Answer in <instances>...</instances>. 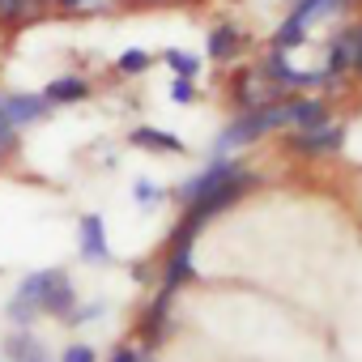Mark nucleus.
Instances as JSON below:
<instances>
[{"instance_id": "6e6552de", "label": "nucleus", "mask_w": 362, "mask_h": 362, "mask_svg": "<svg viewBox=\"0 0 362 362\" xmlns=\"http://www.w3.org/2000/svg\"><path fill=\"white\" fill-rule=\"evenodd\" d=\"M39 94L47 98V107H52V111L81 107V103H90V98H94V77H90V73H81V69H60V73H52V77L39 86Z\"/></svg>"}, {"instance_id": "f257e3e1", "label": "nucleus", "mask_w": 362, "mask_h": 362, "mask_svg": "<svg viewBox=\"0 0 362 362\" xmlns=\"http://www.w3.org/2000/svg\"><path fill=\"white\" fill-rule=\"evenodd\" d=\"M341 18H345V13H341V0H286V13H281V22L269 30L264 47L294 56L298 47H307V39H311L315 26L341 22Z\"/></svg>"}, {"instance_id": "5701e85b", "label": "nucleus", "mask_w": 362, "mask_h": 362, "mask_svg": "<svg viewBox=\"0 0 362 362\" xmlns=\"http://www.w3.org/2000/svg\"><path fill=\"white\" fill-rule=\"evenodd\" d=\"M60 362H98V354H94V345H69L60 354Z\"/></svg>"}, {"instance_id": "9b49d317", "label": "nucleus", "mask_w": 362, "mask_h": 362, "mask_svg": "<svg viewBox=\"0 0 362 362\" xmlns=\"http://www.w3.org/2000/svg\"><path fill=\"white\" fill-rule=\"evenodd\" d=\"M273 98H277V94L264 86V77L256 73V64H243V69L230 73V103H235V111L264 107V103H273Z\"/></svg>"}, {"instance_id": "0eeeda50", "label": "nucleus", "mask_w": 362, "mask_h": 362, "mask_svg": "<svg viewBox=\"0 0 362 362\" xmlns=\"http://www.w3.org/2000/svg\"><path fill=\"white\" fill-rule=\"evenodd\" d=\"M0 111H5V119H9V128L18 136L30 132V128H39V124H47L56 115L39 90H0Z\"/></svg>"}, {"instance_id": "a878e982", "label": "nucleus", "mask_w": 362, "mask_h": 362, "mask_svg": "<svg viewBox=\"0 0 362 362\" xmlns=\"http://www.w3.org/2000/svg\"><path fill=\"white\" fill-rule=\"evenodd\" d=\"M341 13H345V18H354V13H362V0H341Z\"/></svg>"}, {"instance_id": "4468645a", "label": "nucleus", "mask_w": 362, "mask_h": 362, "mask_svg": "<svg viewBox=\"0 0 362 362\" xmlns=\"http://www.w3.org/2000/svg\"><path fill=\"white\" fill-rule=\"evenodd\" d=\"M107 69H111L115 81H136V77H145V73L158 69V52H149V47H124V52L111 56Z\"/></svg>"}, {"instance_id": "2eb2a0df", "label": "nucleus", "mask_w": 362, "mask_h": 362, "mask_svg": "<svg viewBox=\"0 0 362 362\" xmlns=\"http://www.w3.org/2000/svg\"><path fill=\"white\" fill-rule=\"evenodd\" d=\"M158 64H162L170 77H188V81H201V73H205V56L192 52V47H179V43L162 47V52H158Z\"/></svg>"}, {"instance_id": "ddd939ff", "label": "nucleus", "mask_w": 362, "mask_h": 362, "mask_svg": "<svg viewBox=\"0 0 362 362\" xmlns=\"http://www.w3.org/2000/svg\"><path fill=\"white\" fill-rule=\"evenodd\" d=\"M192 247L197 243H166V264H162V294H175L184 281H192L197 264H192Z\"/></svg>"}, {"instance_id": "4be33fe9", "label": "nucleus", "mask_w": 362, "mask_h": 362, "mask_svg": "<svg viewBox=\"0 0 362 362\" xmlns=\"http://www.w3.org/2000/svg\"><path fill=\"white\" fill-rule=\"evenodd\" d=\"M13 145H18V132L9 128V119H5V111H0V162H5V158L13 153Z\"/></svg>"}, {"instance_id": "f3484780", "label": "nucleus", "mask_w": 362, "mask_h": 362, "mask_svg": "<svg viewBox=\"0 0 362 362\" xmlns=\"http://www.w3.org/2000/svg\"><path fill=\"white\" fill-rule=\"evenodd\" d=\"M43 22V0H0V30H26Z\"/></svg>"}, {"instance_id": "393cba45", "label": "nucleus", "mask_w": 362, "mask_h": 362, "mask_svg": "<svg viewBox=\"0 0 362 362\" xmlns=\"http://www.w3.org/2000/svg\"><path fill=\"white\" fill-rule=\"evenodd\" d=\"M111 362H145V358H141L132 345H115V349H111Z\"/></svg>"}, {"instance_id": "423d86ee", "label": "nucleus", "mask_w": 362, "mask_h": 362, "mask_svg": "<svg viewBox=\"0 0 362 362\" xmlns=\"http://www.w3.org/2000/svg\"><path fill=\"white\" fill-rule=\"evenodd\" d=\"M345 141H349V128H345L341 119H332V115H328L324 124L286 132V145H290V153H298V158H332V153L345 149Z\"/></svg>"}, {"instance_id": "a211bd4d", "label": "nucleus", "mask_w": 362, "mask_h": 362, "mask_svg": "<svg viewBox=\"0 0 362 362\" xmlns=\"http://www.w3.org/2000/svg\"><path fill=\"white\" fill-rule=\"evenodd\" d=\"M166 197H170V192L158 184V179H149V175H136V179H132V201H136V209H158Z\"/></svg>"}, {"instance_id": "412c9836", "label": "nucleus", "mask_w": 362, "mask_h": 362, "mask_svg": "<svg viewBox=\"0 0 362 362\" xmlns=\"http://www.w3.org/2000/svg\"><path fill=\"white\" fill-rule=\"evenodd\" d=\"M349 77L362 81V13H354V69H349Z\"/></svg>"}, {"instance_id": "9d476101", "label": "nucleus", "mask_w": 362, "mask_h": 362, "mask_svg": "<svg viewBox=\"0 0 362 362\" xmlns=\"http://www.w3.org/2000/svg\"><path fill=\"white\" fill-rule=\"evenodd\" d=\"M119 9L124 0H43V18H60V22H94Z\"/></svg>"}, {"instance_id": "aec40b11", "label": "nucleus", "mask_w": 362, "mask_h": 362, "mask_svg": "<svg viewBox=\"0 0 362 362\" xmlns=\"http://www.w3.org/2000/svg\"><path fill=\"white\" fill-rule=\"evenodd\" d=\"M166 98H170L175 107H197V103H201V81L170 77V81H166Z\"/></svg>"}, {"instance_id": "f03ea898", "label": "nucleus", "mask_w": 362, "mask_h": 362, "mask_svg": "<svg viewBox=\"0 0 362 362\" xmlns=\"http://www.w3.org/2000/svg\"><path fill=\"white\" fill-rule=\"evenodd\" d=\"M273 132H286V107H281V98H273V103H264V107L235 111V115H230V124L218 132L214 153L247 149V145H256V141H264V136H273Z\"/></svg>"}, {"instance_id": "1a4fd4ad", "label": "nucleus", "mask_w": 362, "mask_h": 362, "mask_svg": "<svg viewBox=\"0 0 362 362\" xmlns=\"http://www.w3.org/2000/svg\"><path fill=\"white\" fill-rule=\"evenodd\" d=\"M77 256L86 264H111V239L103 214H81L77 218Z\"/></svg>"}, {"instance_id": "b1692460", "label": "nucleus", "mask_w": 362, "mask_h": 362, "mask_svg": "<svg viewBox=\"0 0 362 362\" xmlns=\"http://www.w3.org/2000/svg\"><path fill=\"white\" fill-rule=\"evenodd\" d=\"M136 5V9H166V5H188V0H124V9Z\"/></svg>"}, {"instance_id": "dca6fc26", "label": "nucleus", "mask_w": 362, "mask_h": 362, "mask_svg": "<svg viewBox=\"0 0 362 362\" xmlns=\"http://www.w3.org/2000/svg\"><path fill=\"white\" fill-rule=\"evenodd\" d=\"M5 362H52V354L30 328H13L5 337Z\"/></svg>"}, {"instance_id": "f8f14e48", "label": "nucleus", "mask_w": 362, "mask_h": 362, "mask_svg": "<svg viewBox=\"0 0 362 362\" xmlns=\"http://www.w3.org/2000/svg\"><path fill=\"white\" fill-rule=\"evenodd\" d=\"M128 145L132 149H145V153H166V158L188 153L184 136H175L170 128H158V124H132L128 128Z\"/></svg>"}, {"instance_id": "39448f33", "label": "nucleus", "mask_w": 362, "mask_h": 362, "mask_svg": "<svg viewBox=\"0 0 362 362\" xmlns=\"http://www.w3.org/2000/svg\"><path fill=\"white\" fill-rule=\"evenodd\" d=\"M354 69V18L332 22V35L324 39V60H320V77H324V94L341 90L349 81Z\"/></svg>"}, {"instance_id": "6ab92c4d", "label": "nucleus", "mask_w": 362, "mask_h": 362, "mask_svg": "<svg viewBox=\"0 0 362 362\" xmlns=\"http://www.w3.org/2000/svg\"><path fill=\"white\" fill-rule=\"evenodd\" d=\"M5 320L13 324V328H30L35 320H39V307L30 303V298H22L18 290L9 294V303H5Z\"/></svg>"}, {"instance_id": "20e7f679", "label": "nucleus", "mask_w": 362, "mask_h": 362, "mask_svg": "<svg viewBox=\"0 0 362 362\" xmlns=\"http://www.w3.org/2000/svg\"><path fill=\"white\" fill-rule=\"evenodd\" d=\"M252 52V35L239 18H218L205 26V64H218V69H230L239 64L243 56Z\"/></svg>"}, {"instance_id": "7ed1b4c3", "label": "nucleus", "mask_w": 362, "mask_h": 362, "mask_svg": "<svg viewBox=\"0 0 362 362\" xmlns=\"http://www.w3.org/2000/svg\"><path fill=\"white\" fill-rule=\"evenodd\" d=\"M18 294L30 298L39 307V315H52V320H69L73 307H77V286L69 277V269H35L18 281Z\"/></svg>"}]
</instances>
